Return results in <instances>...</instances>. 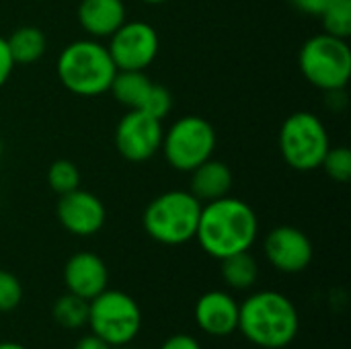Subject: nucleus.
Masks as SVG:
<instances>
[{
	"instance_id": "9",
	"label": "nucleus",
	"mask_w": 351,
	"mask_h": 349,
	"mask_svg": "<svg viewBox=\"0 0 351 349\" xmlns=\"http://www.w3.org/2000/svg\"><path fill=\"white\" fill-rule=\"evenodd\" d=\"M117 70H144L158 53V33L144 21H125L107 45Z\"/></svg>"
},
{
	"instance_id": "25",
	"label": "nucleus",
	"mask_w": 351,
	"mask_h": 349,
	"mask_svg": "<svg viewBox=\"0 0 351 349\" xmlns=\"http://www.w3.org/2000/svg\"><path fill=\"white\" fill-rule=\"evenodd\" d=\"M171 109H173V97H171V93L162 84H154L152 82L150 93H148L144 105L140 107V111H144V113H148V115H152V117H156V119L162 121L171 113Z\"/></svg>"
},
{
	"instance_id": "18",
	"label": "nucleus",
	"mask_w": 351,
	"mask_h": 349,
	"mask_svg": "<svg viewBox=\"0 0 351 349\" xmlns=\"http://www.w3.org/2000/svg\"><path fill=\"white\" fill-rule=\"evenodd\" d=\"M220 274H222L224 284L230 290L245 292L257 284L259 265L249 251H243V253H234L230 257L220 259Z\"/></svg>"
},
{
	"instance_id": "32",
	"label": "nucleus",
	"mask_w": 351,
	"mask_h": 349,
	"mask_svg": "<svg viewBox=\"0 0 351 349\" xmlns=\"http://www.w3.org/2000/svg\"><path fill=\"white\" fill-rule=\"evenodd\" d=\"M0 156H2V140H0Z\"/></svg>"
},
{
	"instance_id": "15",
	"label": "nucleus",
	"mask_w": 351,
	"mask_h": 349,
	"mask_svg": "<svg viewBox=\"0 0 351 349\" xmlns=\"http://www.w3.org/2000/svg\"><path fill=\"white\" fill-rule=\"evenodd\" d=\"M78 21L90 37H111L125 23V6L121 0H82Z\"/></svg>"
},
{
	"instance_id": "27",
	"label": "nucleus",
	"mask_w": 351,
	"mask_h": 349,
	"mask_svg": "<svg viewBox=\"0 0 351 349\" xmlns=\"http://www.w3.org/2000/svg\"><path fill=\"white\" fill-rule=\"evenodd\" d=\"M12 68H14V62H12L8 43H6L4 37H0V88H2V86L6 84V80L10 78Z\"/></svg>"
},
{
	"instance_id": "3",
	"label": "nucleus",
	"mask_w": 351,
	"mask_h": 349,
	"mask_svg": "<svg viewBox=\"0 0 351 349\" xmlns=\"http://www.w3.org/2000/svg\"><path fill=\"white\" fill-rule=\"evenodd\" d=\"M56 70L64 88L78 97H99L107 93L117 72L107 45L97 39H78L66 45L58 58Z\"/></svg>"
},
{
	"instance_id": "21",
	"label": "nucleus",
	"mask_w": 351,
	"mask_h": 349,
	"mask_svg": "<svg viewBox=\"0 0 351 349\" xmlns=\"http://www.w3.org/2000/svg\"><path fill=\"white\" fill-rule=\"evenodd\" d=\"M47 185L58 195H64L68 191L78 189V185H80L78 167L74 163H70V160H56V163H51V167L47 171Z\"/></svg>"
},
{
	"instance_id": "26",
	"label": "nucleus",
	"mask_w": 351,
	"mask_h": 349,
	"mask_svg": "<svg viewBox=\"0 0 351 349\" xmlns=\"http://www.w3.org/2000/svg\"><path fill=\"white\" fill-rule=\"evenodd\" d=\"M160 349H204V348H202V344H199L193 335L177 333V335H171L169 339H165V344L160 346Z\"/></svg>"
},
{
	"instance_id": "22",
	"label": "nucleus",
	"mask_w": 351,
	"mask_h": 349,
	"mask_svg": "<svg viewBox=\"0 0 351 349\" xmlns=\"http://www.w3.org/2000/svg\"><path fill=\"white\" fill-rule=\"evenodd\" d=\"M325 33L348 39L351 35V0H337L323 14Z\"/></svg>"
},
{
	"instance_id": "14",
	"label": "nucleus",
	"mask_w": 351,
	"mask_h": 349,
	"mask_svg": "<svg viewBox=\"0 0 351 349\" xmlns=\"http://www.w3.org/2000/svg\"><path fill=\"white\" fill-rule=\"evenodd\" d=\"M64 284L70 294L93 300L109 286V269L105 261L90 251L74 253L64 265Z\"/></svg>"
},
{
	"instance_id": "7",
	"label": "nucleus",
	"mask_w": 351,
	"mask_h": 349,
	"mask_svg": "<svg viewBox=\"0 0 351 349\" xmlns=\"http://www.w3.org/2000/svg\"><path fill=\"white\" fill-rule=\"evenodd\" d=\"M329 144L325 123L311 111H296L282 123L280 152L294 171H315L321 167Z\"/></svg>"
},
{
	"instance_id": "10",
	"label": "nucleus",
	"mask_w": 351,
	"mask_h": 349,
	"mask_svg": "<svg viewBox=\"0 0 351 349\" xmlns=\"http://www.w3.org/2000/svg\"><path fill=\"white\" fill-rule=\"evenodd\" d=\"M162 134L160 119L140 109H130L115 128V148L125 160L144 163L160 150Z\"/></svg>"
},
{
	"instance_id": "16",
	"label": "nucleus",
	"mask_w": 351,
	"mask_h": 349,
	"mask_svg": "<svg viewBox=\"0 0 351 349\" xmlns=\"http://www.w3.org/2000/svg\"><path fill=\"white\" fill-rule=\"evenodd\" d=\"M232 187V171L220 160L208 158L191 171V193L202 202H214L228 195Z\"/></svg>"
},
{
	"instance_id": "19",
	"label": "nucleus",
	"mask_w": 351,
	"mask_h": 349,
	"mask_svg": "<svg viewBox=\"0 0 351 349\" xmlns=\"http://www.w3.org/2000/svg\"><path fill=\"white\" fill-rule=\"evenodd\" d=\"M8 49L14 64H33L45 51V35L37 27H21L8 39Z\"/></svg>"
},
{
	"instance_id": "17",
	"label": "nucleus",
	"mask_w": 351,
	"mask_h": 349,
	"mask_svg": "<svg viewBox=\"0 0 351 349\" xmlns=\"http://www.w3.org/2000/svg\"><path fill=\"white\" fill-rule=\"evenodd\" d=\"M152 80L144 74V70H117L109 91L115 101L125 105L128 109H140L150 93Z\"/></svg>"
},
{
	"instance_id": "23",
	"label": "nucleus",
	"mask_w": 351,
	"mask_h": 349,
	"mask_svg": "<svg viewBox=\"0 0 351 349\" xmlns=\"http://www.w3.org/2000/svg\"><path fill=\"white\" fill-rule=\"evenodd\" d=\"M321 167L325 169V173L339 183H346L351 179V150L348 146H337V148H329Z\"/></svg>"
},
{
	"instance_id": "6",
	"label": "nucleus",
	"mask_w": 351,
	"mask_h": 349,
	"mask_svg": "<svg viewBox=\"0 0 351 349\" xmlns=\"http://www.w3.org/2000/svg\"><path fill=\"white\" fill-rule=\"evenodd\" d=\"M90 333L111 348L132 344L142 329V311L138 302L121 290H103L88 300Z\"/></svg>"
},
{
	"instance_id": "4",
	"label": "nucleus",
	"mask_w": 351,
	"mask_h": 349,
	"mask_svg": "<svg viewBox=\"0 0 351 349\" xmlns=\"http://www.w3.org/2000/svg\"><path fill=\"white\" fill-rule=\"evenodd\" d=\"M202 202L191 191L173 189L154 197L142 216L146 234L169 247L185 245L195 239Z\"/></svg>"
},
{
	"instance_id": "11",
	"label": "nucleus",
	"mask_w": 351,
	"mask_h": 349,
	"mask_svg": "<svg viewBox=\"0 0 351 349\" xmlns=\"http://www.w3.org/2000/svg\"><path fill=\"white\" fill-rule=\"evenodd\" d=\"M267 261L282 274H300L313 261V243L296 226H278L263 241Z\"/></svg>"
},
{
	"instance_id": "5",
	"label": "nucleus",
	"mask_w": 351,
	"mask_h": 349,
	"mask_svg": "<svg viewBox=\"0 0 351 349\" xmlns=\"http://www.w3.org/2000/svg\"><path fill=\"white\" fill-rule=\"evenodd\" d=\"M302 76L317 88L341 91L351 78V49L348 39L321 33L304 41L298 56Z\"/></svg>"
},
{
	"instance_id": "8",
	"label": "nucleus",
	"mask_w": 351,
	"mask_h": 349,
	"mask_svg": "<svg viewBox=\"0 0 351 349\" xmlns=\"http://www.w3.org/2000/svg\"><path fill=\"white\" fill-rule=\"evenodd\" d=\"M216 148V132L210 121L197 115L177 119L165 134L160 150L167 163L181 171L191 173L195 167L212 158Z\"/></svg>"
},
{
	"instance_id": "20",
	"label": "nucleus",
	"mask_w": 351,
	"mask_h": 349,
	"mask_svg": "<svg viewBox=\"0 0 351 349\" xmlns=\"http://www.w3.org/2000/svg\"><path fill=\"white\" fill-rule=\"evenodd\" d=\"M51 315H53V321L64 329H70V331L82 329L86 327V321H88V300L68 292L53 302Z\"/></svg>"
},
{
	"instance_id": "2",
	"label": "nucleus",
	"mask_w": 351,
	"mask_h": 349,
	"mask_svg": "<svg viewBox=\"0 0 351 349\" xmlns=\"http://www.w3.org/2000/svg\"><path fill=\"white\" fill-rule=\"evenodd\" d=\"M241 335L259 349H284L294 344L300 331L296 304L282 292L259 290L239 304Z\"/></svg>"
},
{
	"instance_id": "13",
	"label": "nucleus",
	"mask_w": 351,
	"mask_h": 349,
	"mask_svg": "<svg viewBox=\"0 0 351 349\" xmlns=\"http://www.w3.org/2000/svg\"><path fill=\"white\" fill-rule=\"evenodd\" d=\"M193 319L202 333L210 337H228L239 329V302L228 292L210 290L197 298Z\"/></svg>"
},
{
	"instance_id": "31",
	"label": "nucleus",
	"mask_w": 351,
	"mask_h": 349,
	"mask_svg": "<svg viewBox=\"0 0 351 349\" xmlns=\"http://www.w3.org/2000/svg\"><path fill=\"white\" fill-rule=\"evenodd\" d=\"M142 2H146V4H162L167 0H142Z\"/></svg>"
},
{
	"instance_id": "24",
	"label": "nucleus",
	"mask_w": 351,
	"mask_h": 349,
	"mask_svg": "<svg viewBox=\"0 0 351 349\" xmlns=\"http://www.w3.org/2000/svg\"><path fill=\"white\" fill-rule=\"evenodd\" d=\"M23 302V286L19 278L0 269V313H12Z\"/></svg>"
},
{
	"instance_id": "28",
	"label": "nucleus",
	"mask_w": 351,
	"mask_h": 349,
	"mask_svg": "<svg viewBox=\"0 0 351 349\" xmlns=\"http://www.w3.org/2000/svg\"><path fill=\"white\" fill-rule=\"evenodd\" d=\"M337 0H292V4L298 8V10H302V12H306V14H317V16H321L331 4H335Z\"/></svg>"
},
{
	"instance_id": "1",
	"label": "nucleus",
	"mask_w": 351,
	"mask_h": 349,
	"mask_svg": "<svg viewBox=\"0 0 351 349\" xmlns=\"http://www.w3.org/2000/svg\"><path fill=\"white\" fill-rule=\"evenodd\" d=\"M257 234L259 220L247 202L224 195L202 204L195 239L210 257L220 261L234 253L251 251Z\"/></svg>"
},
{
	"instance_id": "29",
	"label": "nucleus",
	"mask_w": 351,
	"mask_h": 349,
	"mask_svg": "<svg viewBox=\"0 0 351 349\" xmlns=\"http://www.w3.org/2000/svg\"><path fill=\"white\" fill-rule=\"evenodd\" d=\"M74 349H113L111 346H107L105 341H101L99 337H95L93 333L90 335H84L82 339H78V344L74 346Z\"/></svg>"
},
{
	"instance_id": "30",
	"label": "nucleus",
	"mask_w": 351,
	"mask_h": 349,
	"mask_svg": "<svg viewBox=\"0 0 351 349\" xmlns=\"http://www.w3.org/2000/svg\"><path fill=\"white\" fill-rule=\"evenodd\" d=\"M0 349H27L23 344H16V341H2Z\"/></svg>"
},
{
	"instance_id": "12",
	"label": "nucleus",
	"mask_w": 351,
	"mask_h": 349,
	"mask_svg": "<svg viewBox=\"0 0 351 349\" xmlns=\"http://www.w3.org/2000/svg\"><path fill=\"white\" fill-rule=\"evenodd\" d=\"M56 214L60 224L76 237H93L105 224L103 202L95 193L82 189H74L60 195Z\"/></svg>"
}]
</instances>
